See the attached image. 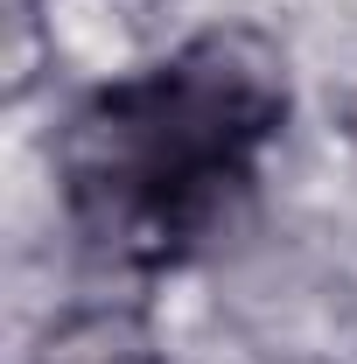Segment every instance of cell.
<instances>
[{"mask_svg": "<svg viewBox=\"0 0 357 364\" xmlns=\"http://www.w3.org/2000/svg\"><path fill=\"white\" fill-rule=\"evenodd\" d=\"M28 364H169V343L134 301H70L43 316Z\"/></svg>", "mask_w": 357, "mask_h": 364, "instance_id": "cell-1", "label": "cell"}]
</instances>
